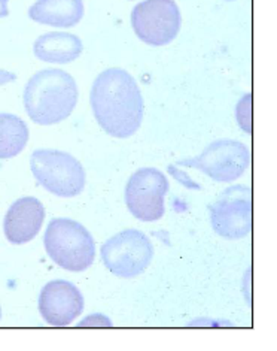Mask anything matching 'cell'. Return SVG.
Instances as JSON below:
<instances>
[{"mask_svg":"<svg viewBox=\"0 0 277 351\" xmlns=\"http://www.w3.org/2000/svg\"><path fill=\"white\" fill-rule=\"evenodd\" d=\"M213 230L224 239H243L252 230V191L245 186L224 190L211 206Z\"/></svg>","mask_w":277,"mask_h":351,"instance_id":"obj_9","label":"cell"},{"mask_svg":"<svg viewBox=\"0 0 277 351\" xmlns=\"http://www.w3.org/2000/svg\"><path fill=\"white\" fill-rule=\"evenodd\" d=\"M236 117L240 128L245 130L248 135H250L252 133V95H246L245 97L240 99V102L237 104Z\"/></svg>","mask_w":277,"mask_h":351,"instance_id":"obj_15","label":"cell"},{"mask_svg":"<svg viewBox=\"0 0 277 351\" xmlns=\"http://www.w3.org/2000/svg\"><path fill=\"white\" fill-rule=\"evenodd\" d=\"M44 244L49 258L66 271L83 272L94 263V239L75 220L53 219L47 228Z\"/></svg>","mask_w":277,"mask_h":351,"instance_id":"obj_3","label":"cell"},{"mask_svg":"<svg viewBox=\"0 0 277 351\" xmlns=\"http://www.w3.org/2000/svg\"><path fill=\"white\" fill-rule=\"evenodd\" d=\"M44 220L45 210L40 200L36 197L18 199L5 215V237L11 244H27L38 237Z\"/></svg>","mask_w":277,"mask_h":351,"instance_id":"obj_11","label":"cell"},{"mask_svg":"<svg viewBox=\"0 0 277 351\" xmlns=\"http://www.w3.org/2000/svg\"><path fill=\"white\" fill-rule=\"evenodd\" d=\"M182 16L174 0H144L133 8L131 26L148 45H169L179 35Z\"/></svg>","mask_w":277,"mask_h":351,"instance_id":"obj_6","label":"cell"},{"mask_svg":"<svg viewBox=\"0 0 277 351\" xmlns=\"http://www.w3.org/2000/svg\"><path fill=\"white\" fill-rule=\"evenodd\" d=\"M249 163L250 153L245 144L221 139L209 144L200 156L178 162V166L197 169L217 182H233L246 172Z\"/></svg>","mask_w":277,"mask_h":351,"instance_id":"obj_7","label":"cell"},{"mask_svg":"<svg viewBox=\"0 0 277 351\" xmlns=\"http://www.w3.org/2000/svg\"><path fill=\"white\" fill-rule=\"evenodd\" d=\"M82 43L78 36L66 32H49L36 39L33 45L35 56L42 62L66 64L81 56Z\"/></svg>","mask_w":277,"mask_h":351,"instance_id":"obj_13","label":"cell"},{"mask_svg":"<svg viewBox=\"0 0 277 351\" xmlns=\"http://www.w3.org/2000/svg\"><path fill=\"white\" fill-rule=\"evenodd\" d=\"M88 326L90 328H112V323L107 317L102 314H94V315L87 317L85 320H82L78 324V328H88Z\"/></svg>","mask_w":277,"mask_h":351,"instance_id":"obj_16","label":"cell"},{"mask_svg":"<svg viewBox=\"0 0 277 351\" xmlns=\"http://www.w3.org/2000/svg\"><path fill=\"white\" fill-rule=\"evenodd\" d=\"M29 142V128L20 117L0 114V158L18 156Z\"/></svg>","mask_w":277,"mask_h":351,"instance_id":"obj_14","label":"cell"},{"mask_svg":"<svg viewBox=\"0 0 277 351\" xmlns=\"http://www.w3.org/2000/svg\"><path fill=\"white\" fill-rule=\"evenodd\" d=\"M91 108L98 126L118 139L133 136L144 120V97L137 82L120 68L106 69L96 78Z\"/></svg>","mask_w":277,"mask_h":351,"instance_id":"obj_1","label":"cell"},{"mask_svg":"<svg viewBox=\"0 0 277 351\" xmlns=\"http://www.w3.org/2000/svg\"><path fill=\"white\" fill-rule=\"evenodd\" d=\"M226 2H234V0H226Z\"/></svg>","mask_w":277,"mask_h":351,"instance_id":"obj_19","label":"cell"},{"mask_svg":"<svg viewBox=\"0 0 277 351\" xmlns=\"http://www.w3.org/2000/svg\"><path fill=\"white\" fill-rule=\"evenodd\" d=\"M78 104V86L70 73L62 69L36 72L24 90V108L40 126H53L69 119Z\"/></svg>","mask_w":277,"mask_h":351,"instance_id":"obj_2","label":"cell"},{"mask_svg":"<svg viewBox=\"0 0 277 351\" xmlns=\"http://www.w3.org/2000/svg\"><path fill=\"white\" fill-rule=\"evenodd\" d=\"M153 257V242L137 229H125L102 245L103 265L120 278L139 277L148 269Z\"/></svg>","mask_w":277,"mask_h":351,"instance_id":"obj_5","label":"cell"},{"mask_svg":"<svg viewBox=\"0 0 277 351\" xmlns=\"http://www.w3.org/2000/svg\"><path fill=\"white\" fill-rule=\"evenodd\" d=\"M0 315H2V313H0Z\"/></svg>","mask_w":277,"mask_h":351,"instance_id":"obj_20","label":"cell"},{"mask_svg":"<svg viewBox=\"0 0 277 351\" xmlns=\"http://www.w3.org/2000/svg\"><path fill=\"white\" fill-rule=\"evenodd\" d=\"M15 80V75L10 73V72H5V71H0V86L6 84V82L14 81Z\"/></svg>","mask_w":277,"mask_h":351,"instance_id":"obj_17","label":"cell"},{"mask_svg":"<svg viewBox=\"0 0 277 351\" xmlns=\"http://www.w3.org/2000/svg\"><path fill=\"white\" fill-rule=\"evenodd\" d=\"M83 311V298L75 284L57 280L48 282L39 295V313L48 324L66 328Z\"/></svg>","mask_w":277,"mask_h":351,"instance_id":"obj_10","label":"cell"},{"mask_svg":"<svg viewBox=\"0 0 277 351\" xmlns=\"http://www.w3.org/2000/svg\"><path fill=\"white\" fill-rule=\"evenodd\" d=\"M169 180L155 168H142L134 172L125 186V204L133 217L140 221H157L166 213L164 197L169 191Z\"/></svg>","mask_w":277,"mask_h":351,"instance_id":"obj_8","label":"cell"},{"mask_svg":"<svg viewBox=\"0 0 277 351\" xmlns=\"http://www.w3.org/2000/svg\"><path fill=\"white\" fill-rule=\"evenodd\" d=\"M30 169L40 186L55 196H78L85 187L87 175L81 162L60 149H36Z\"/></svg>","mask_w":277,"mask_h":351,"instance_id":"obj_4","label":"cell"},{"mask_svg":"<svg viewBox=\"0 0 277 351\" xmlns=\"http://www.w3.org/2000/svg\"><path fill=\"white\" fill-rule=\"evenodd\" d=\"M30 19L45 26L69 29L83 16L82 0H36L29 10Z\"/></svg>","mask_w":277,"mask_h":351,"instance_id":"obj_12","label":"cell"},{"mask_svg":"<svg viewBox=\"0 0 277 351\" xmlns=\"http://www.w3.org/2000/svg\"><path fill=\"white\" fill-rule=\"evenodd\" d=\"M8 2L10 0H0V19H3V16H8L10 11H8Z\"/></svg>","mask_w":277,"mask_h":351,"instance_id":"obj_18","label":"cell"}]
</instances>
